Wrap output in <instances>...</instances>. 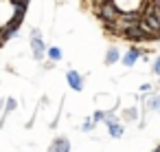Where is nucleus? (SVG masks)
Returning a JSON list of instances; mask_svg holds the SVG:
<instances>
[{
  "label": "nucleus",
  "mask_w": 160,
  "mask_h": 152,
  "mask_svg": "<svg viewBox=\"0 0 160 152\" xmlns=\"http://www.w3.org/2000/svg\"><path fill=\"white\" fill-rule=\"evenodd\" d=\"M31 51L38 62H42L46 57V46H44V38H42L40 29H31Z\"/></svg>",
  "instance_id": "f257e3e1"
},
{
  "label": "nucleus",
  "mask_w": 160,
  "mask_h": 152,
  "mask_svg": "<svg viewBox=\"0 0 160 152\" xmlns=\"http://www.w3.org/2000/svg\"><path fill=\"white\" fill-rule=\"evenodd\" d=\"M121 35H123L125 40H132V42H145V40H153V35H149L147 31H142L138 24H132V27L123 29V31H121Z\"/></svg>",
  "instance_id": "f03ea898"
},
{
  "label": "nucleus",
  "mask_w": 160,
  "mask_h": 152,
  "mask_svg": "<svg viewBox=\"0 0 160 152\" xmlns=\"http://www.w3.org/2000/svg\"><path fill=\"white\" fill-rule=\"evenodd\" d=\"M97 16H99L101 20H116L118 9H116V5L112 3V0H101V3H99V9H97Z\"/></svg>",
  "instance_id": "7ed1b4c3"
},
{
  "label": "nucleus",
  "mask_w": 160,
  "mask_h": 152,
  "mask_svg": "<svg viewBox=\"0 0 160 152\" xmlns=\"http://www.w3.org/2000/svg\"><path fill=\"white\" fill-rule=\"evenodd\" d=\"M66 79H68V86L72 88V90H83V77L77 73V71H68L66 73Z\"/></svg>",
  "instance_id": "20e7f679"
},
{
  "label": "nucleus",
  "mask_w": 160,
  "mask_h": 152,
  "mask_svg": "<svg viewBox=\"0 0 160 152\" xmlns=\"http://www.w3.org/2000/svg\"><path fill=\"white\" fill-rule=\"evenodd\" d=\"M138 57H140V49H138V46H132V49H129V51L121 57V62H123L125 66H134Z\"/></svg>",
  "instance_id": "39448f33"
},
{
  "label": "nucleus",
  "mask_w": 160,
  "mask_h": 152,
  "mask_svg": "<svg viewBox=\"0 0 160 152\" xmlns=\"http://www.w3.org/2000/svg\"><path fill=\"white\" fill-rule=\"evenodd\" d=\"M48 150H51V152H68V150H70V143H68L66 137H59V139H55V141L51 143Z\"/></svg>",
  "instance_id": "423d86ee"
},
{
  "label": "nucleus",
  "mask_w": 160,
  "mask_h": 152,
  "mask_svg": "<svg viewBox=\"0 0 160 152\" xmlns=\"http://www.w3.org/2000/svg\"><path fill=\"white\" fill-rule=\"evenodd\" d=\"M118 60H121L118 49H116V46H110V49H108V53H105V64H108V66H112V64H116Z\"/></svg>",
  "instance_id": "0eeeda50"
},
{
  "label": "nucleus",
  "mask_w": 160,
  "mask_h": 152,
  "mask_svg": "<svg viewBox=\"0 0 160 152\" xmlns=\"http://www.w3.org/2000/svg\"><path fill=\"white\" fill-rule=\"evenodd\" d=\"M105 126H108L110 137H123V126L118 121H112V123H105Z\"/></svg>",
  "instance_id": "6e6552de"
},
{
  "label": "nucleus",
  "mask_w": 160,
  "mask_h": 152,
  "mask_svg": "<svg viewBox=\"0 0 160 152\" xmlns=\"http://www.w3.org/2000/svg\"><path fill=\"white\" fill-rule=\"evenodd\" d=\"M46 55L51 57V62H59L64 53H62V49H57V46H51V49L46 51Z\"/></svg>",
  "instance_id": "1a4fd4ad"
},
{
  "label": "nucleus",
  "mask_w": 160,
  "mask_h": 152,
  "mask_svg": "<svg viewBox=\"0 0 160 152\" xmlns=\"http://www.w3.org/2000/svg\"><path fill=\"white\" fill-rule=\"evenodd\" d=\"M145 106H147L149 110H158V108H160V97H158V95H153V97L145 99Z\"/></svg>",
  "instance_id": "9d476101"
},
{
  "label": "nucleus",
  "mask_w": 160,
  "mask_h": 152,
  "mask_svg": "<svg viewBox=\"0 0 160 152\" xmlns=\"http://www.w3.org/2000/svg\"><path fill=\"white\" fill-rule=\"evenodd\" d=\"M16 108H18V101H16L13 97H9V99H7V108H5V110H7V112H11V110H16Z\"/></svg>",
  "instance_id": "9b49d317"
},
{
  "label": "nucleus",
  "mask_w": 160,
  "mask_h": 152,
  "mask_svg": "<svg viewBox=\"0 0 160 152\" xmlns=\"http://www.w3.org/2000/svg\"><path fill=\"white\" fill-rule=\"evenodd\" d=\"M103 119H105V110H97V112L92 115V121H94V123H97V121H103Z\"/></svg>",
  "instance_id": "f8f14e48"
},
{
  "label": "nucleus",
  "mask_w": 160,
  "mask_h": 152,
  "mask_svg": "<svg viewBox=\"0 0 160 152\" xmlns=\"http://www.w3.org/2000/svg\"><path fill=\"white\" fill-rule=\"evenodd\" d=\"M92 128H94V121H92V119H88V121H86V123L81 126V130H83V132H90Z\"/></svg>",
  "instance_id": "ddd939ff"
},
{
  "label": "nucleus",
  "mask_w": 160,
  "mask_h": 152,
  "mask_svg": "<svg viewBox=\"0 0 160 152\" xmlns=\"http://www.w3.org/2000/svg\"><path fill=\"white\" fill-rule=\"evenodd\" d=\"M153 73L160 77V55H158V57H156V62H153Z\"/></svg>",
  "instance_id": "4468645a"
},
{
  "label": "nucleus",
  "mask_w": 160,
  "mask_h": 152,
  "mask_svg": "<svg viewBox=\"0 0 160 152\" xmlns=\"http://www.w3.org/2000/svg\"><path fill=\"white\" fill-rule=\"evenodd\" d=\"M125 117H127V119H136V110H134V108L125 110Z\"/></svg>",
  "instance_id": "2eb2a0df"
},
{
  "label": "nucleus",
  "mask_w": 160,
  "mask_h": 152,
  "mask_svg": "<svg viewBox=\"0 0 160 152\" xmlns=\"http://www.w3.org/2000/svg\"><path fill=\"white\" fill-rule=\"evenodd\" d=\"M140 90H142L145 95H149V93H151V86H149V84H142V86H140Z\"/></svg>",
  "instance_id": "dca6fc26"
},
{
  "label": "nucleus",
  "mask_w": 160,
  "mask_h": 152,
  "mask_svg": "<svg viewBox=\"0 0 160 152\" xmlns=\"http://www.w3.org/2000/svg\"><path fill=\"white\" fill-rule=\"evenodd\" d=\"M156 150H158V152H160V145H158V148H156Z\"/></svg>",
  "instance_id": "f3484780"
},
{
  "label": "nucleus",
  "mask_w": 160,
  "mask_h": 152,
  "mask_svg": "<svg viewBox=\"0 0 160 152\" xmlns=\"http://www.w3.org/2000/svg\"><path fill=\"white\" fill-rule=\"evenodd\" d=\"M158 86H160V84H158Z\"/></svg>",
  "instance_id": "a211bd4d"
}]
</instances>
